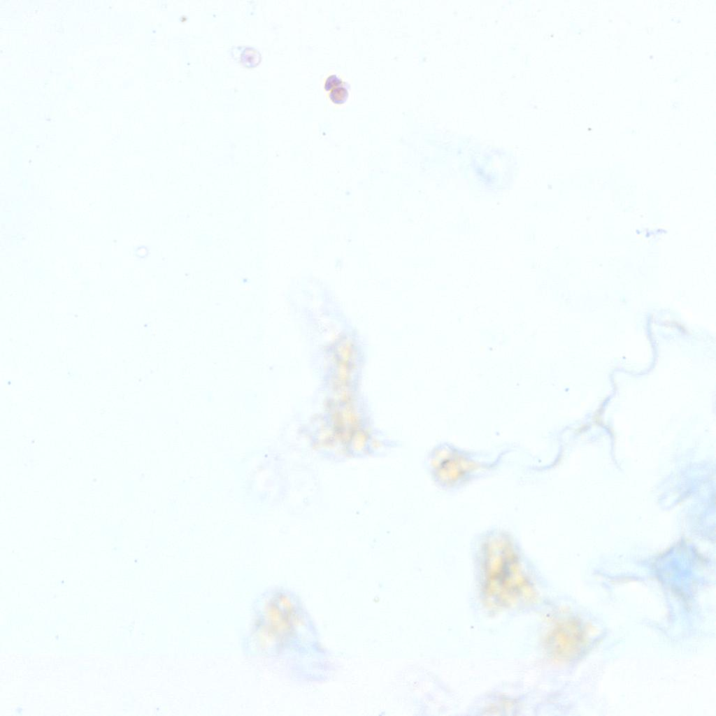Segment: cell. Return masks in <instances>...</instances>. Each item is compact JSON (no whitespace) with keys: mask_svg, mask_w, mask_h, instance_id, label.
<instances>
[{"mask_svg":"<svg viewBox=\"0 0 716 716\" xmlns=\"http://www.w3.org/2000/svg\"><path fill=\"white\" fill-rule=\"evenodd\" d=\"M486 545L482 554V584L489 604L508 608L529 601L534 590L515 547L499 538Z\"/></svg>","mask_w":716,"mask_h":716,"instance_id":"obj_1","label":"cell"},{"mask_svg":"<svg viewBox=\"0 0 716 716\" xmlns=\"http://www.w3.org/2000/svg\"><path fill=\"white\" fill-rule=\"evenodd\" d=\"M577 630L571 624L563 623L555 626L546 639L547 649L557 658H565L571 654L576 643Z\"/></svg>","mask_w":716,"mask_h":716,"instance_id":"obj_2","label":"cell"}]
</instances>
